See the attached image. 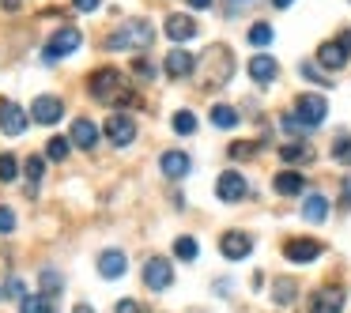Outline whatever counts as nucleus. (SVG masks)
Wrapping results in <instances>:
<instances>
[{
	"instance_id": "obj_5",
	"label": "nucleus",
	"mask_w": 351,
	"mask_h": 313,
	"mask_svg": "<svg viewBox=\"0 0 351 313\" xmlns=\"http://www.w3.org/2000/svg\"><path fill=\"white\" fill-rule=\"evenodd\" d=\"M325 114H328V106H325L321 95H298L295 99V117L306 125V129H317V125L325 121Z\"/></svg>"
},
{
	"instance_id": "obj_37",
	"label": "nucleus",
	"mask_w": 351,
	"mask_h": 313,
	"mask_svg": "<svg viewBox=\"0 0 351 313\" xmlns=\"http://www.w3.org/2000/svg\"><path fill=\"white\" fill-rule=\"evenodd\" d=\"M132 72H136L140 79H155V64L147 61V57H136V61H132Z\"/></svg>"
},
{
	"instance_id": "obj_16",
	"label": "nucleus",
	"mask_w": 351,
	"mask_h": 313,
	"mask_svg": "<svg viewBox=\"0 0 351 313\" xmlns=\"http://www.w3.org/2000/svg\"><path fill=\"white\" fill-rule=\"evenodd\" d=\"M159 170H162V177H170V181H178V177H185L193 170V162H189V155L185 151H167L159 159Z\"/></svg>"
},
{
	"instance_id": "obj_17",
	"label": "nucleus",
	"mask_w": 351,
	"mask_h": 313,
	"mask_svg": "<svg viewBox=\"0 0 351 313\" xmlns=\"http://www.w3.org/2000/svg\"><path fill=\"white\" fill-rule=\"evenodd\" d=\"M317 64H321V68H328V72L343 68V64H348V49H343L340 42H321V46H317Z\"/></svg>"
},
{
	"instance_id": "obj_43",
	"label": "nucleus",
	"mask_w": 351,
	"mask_h": 313,
	"mask_svg": "<svg viewBox=\"0 0 351 313\" xmlns=\"http://www.w3.org/2000/svg\"><path fill=\"white\" fill-rule=\"evenodd\" d=\"M189 8H212V0H189Z\"/></svg>"
},
{
	"instance_id": "obj_36",
	"label": "nucleus",
	"mask_w": 351,
	"mask_h": 313,
	"mask_svg": "<svg viewBox=\"0 0 351 313\" xmlns=\"http://www.w3.org/2000/svg\"><path fill=\"white\" fill-rule=\"evenodd\" d=\"M298 72H302L306 79H313V84H321V87H328V76H321V68L317 64H310V61H302L298 64Z\"/></svg>"
},
{
	"instance_id": "obj_22",
	"label": "nucleus",
	"mask_w": 351,
	"mask_h": 313,
	"mask_svg": "<svg viewBox=\"0 0 351 313\" xmlns=\"http://www.w3.org/2000/svg\"><path fill=\"white\" fill-rule=\"evenodd\" d=\"M328 215V200L321 197V192H310V197L302 200V219L306 223H325Z\"/></svg>"
},
{
	"instance_id": "obj_28",
	"label": "nucleus",
	"mask_w": 351,
	"mask_h": 313,
	"mask_svg": "<svg viewBox=\"0 0 351 313\" xmlns=\"http://www.w3.org/2000/svg\"><path fill=\"white\" fill-rule=\"evenodd\" d=\"M212 125H215V129H234L238 114L230 106H212Z\"/></svg>"
},
{
	"instance_id": "obj_41",
	"label": "nucleus",
	"mask_w": 351,
	"mask_h": 313,
	"mask_svg": "<svg viewBox=\"0 0 351 313\" xmlns=\"http://www.w3.org/2000/svg\"><path fill=\"white\" fill-rule=\"evenodd\" d=\"M99 4H102V0H72V8H76V12H95Z\"/></svg>"
},
{
	"instance_id": "obj_23",
	"label": "nucleus",
	"mask_w": 351,
	"mask_h": 313,
	"mask_svg": "<svg viewBox=\"0 0 351 313\" xmlns=\"http://www.w3.org/2000/svg\"><path fill=\"white\" fill-rule=\"evenodd\" d=\"M280 159H283V162H310L313 151H310L306 144H283V147H280Z\"/></svg>"
},
{
	"instance_id": "obj_27",
	"label": "nucleus",
	"mask_w": 351,
	"mask_h": 313,
	"mask_svg": "<svg viewBox=\"0 0 351 313\" xmlns=\"http://www.w3.org/2000/svg\"><path fill=\"white\" fill-rule=\"evenodd\" d=\"M19 313H53V302H49L46 295L23 298V302H19Z\"/></svg>"
},
{
	"instance_id": "obj_11",
	"label": "nucleus",
	"mask_w": 351,
	"mask_h": 313,
	"mask_svg": "<svg viewBox=\"0 0 351 313\" xmlns=\"http://www.w3.org/2000/svg\"><path fill=\"white\" fill-rule=\"evenodd\" d=\"M27 129V114L12 99H0V132L4 136H19Z\"/></svg>"
},
{
	"instance_id": "obj_24",
	"label": "nucleus",
	"mask_w": 351,
	"mask_h": 313,
	"mask_svg": "<svg viewBox=\"0 0 351 313\" xmlns=\"http://www.w3.org/2000/svg\"><path fill=\"white\" fill-rule=\"evenodd\" d=\"M38 283H42V295L46 298H53V295H61V287H64V279L53 272V268H42V275H38Z\"/></svg>"
},
{
	"instance_id": "obj_47",
	"label": "nucleus",
	"mask_w": 351,
	"mask_h": 313,
	"mask_svg": "<svg viewBox=\"0 0 351 313\" xmlns=\"http://www.w3.org/2000/svg\"><path fill=\"white\" fill-rule=\"evenodd\" d=\"M276 8H291V0H272Z\"/></svg>"
},
{
	"instance_id": "obj_40",
	"label": "nucleus",
	"mask_w": 351,
	"mask_h": 313,
	"mask_svg": "<svg viewBox=\"0 0 351 313\" xmlns=\"http://www.w3.org/2000/svg\"><path fill=\"white\" fill-rule=\"evenodd\" d=\"M114 313H140V305L132 302V298H121V302L114 305Z\"/></svg>"
},
{
	"instance_id": "obj_38",
	"label": "nucleus",
	"mask_w": 351,
	"mask_h": 313,
	"mask_svg": "<svg viewBox=\"0 0 351 313\" xmlns=\"http://www.w3.org/2000/svg\"><path fill=\"white\" fill-rule=\"evenodd\" d=\"M16 230V215H12V208L0 204V234H12Z\"/></svg>"
},
{
	"instance_id": "obj_3",
	"label": "nucleus",
	"mask_w": 351,
	"mask_h": 313,
	"mask_svg": "<svg viewBox=\"0 0 351 313\" xmlns=\"http://www.w3.org/2000/svg\"><path fill=\"white\" fill-rule=\"evenodd\" d=\"M234 76V57L227 46H212L204 53V84L208 87H227V79Z\"/></svg>"
},
{
	"instance_id": "obj_20",
	"label": "nucleus",
	"mask_w": 351,
	"mask_h": 313,
	"mask_svg": "<svg viewBox=\"0 0 351 313\" xmlns=\"http://www.w3.org/2000/svg\"><path fill=\"white\" fill-rule=\"evenodd\" d=\"M272 189L280 192V197H298V192L306 189V177L298 174V170H280V174L272 177Z\"/></svg>"
},
{
	"instance_id": "obj_26",
	"label": "nucleus",
	"mask_w": 351,
	"mask_h": 313,
	"mask_svg": "<svg viewBox=\"0 0 351 313\" xmlns=\"http://www.w3.org/2000/svg\"><path fill=\"white\" fill-rule=\"evenodd\" d=\"M69 151H72V140H69V136H53V140L46 144V155H49L53 162H64V159H69Z\"/></svg>"
},
{
	"instance_id": "obj_45",
	"label": "nucleus",
	"mask_w": 351,
	"mask_h": 313,
	"mask_svg": "<svg viewBox=\"0 0 351 313\" xmlns=\"http://www.w3.org/2000/svg\"><path fill=\"white\" fill-rule=\"evenodd\" d=\"M340 46H343V49H348V53H351V31H348V34H343V38H340Z\"/></svg>"
},
{
	"instance_id": "obj_15",
	"label": "nucleus",
	"mask_w": 351,
	"mask_h": 313,
	"mask_svg": "<svg viewBox=\"0 0 351 313\" xmlns=\"http://www.w3.org/2000/svg\"><path fill=\"white\" fill-rule=\"evenodd\" d=\"M193 68H197V57H193V53H185V49H170V53H167V76L170 79L193 76Z\"/></svg>"
},
{
	"instance_id": "obj_30",
	"label": "nucleus",
	"mask_w": 351,
	"mask_h": 313,
	"mask_svg": "<svg viewBox=\"0 0 351 313\" xmlns=\"http://www.w3.org/2000/svg\"><path fill=\"white\" fill-rule=\"evenodd\" d=\"M23 170H27V181H31V192L38 189V181H42V170H46V162L38 159V155H31V159L23 162Z\"/></svg>"
},
{
	"instance_id": "obj_8",
	"label": "nucleus",
	"mask_w": 351,
	"mask_h": 313,
	"mask_svg": "<svg viewBox=\"0 0 351 313\" xmlns=\"http://www.w3.org/2000/svg\"><path fill=\"white\" fill-rule=\"evenodd\" d=\"M283 257H287L291 264H310V260L321 257V242H313V238H291V242L283 245Z\"/></svg>"
},
{
	"instance_id": "obj_4",
	"label": "nucleus",
	"mask_w": 351,
	"mask_h": 313,
	"mask_svg": "<svg viewBox=\"0 0 351 313\" xmlns=\"http://www.w3.org/2000/svg\"><path fill=\"white\" fill-rule=\"evenodd\" d=\"M76 49H80V31H76V27H61V31L46 42V53H42V57H46L49 64H57L61 57L76 53Z\"/></svg>"
},
{
	"instance_id": "obj_44",
	"label": "nucleus",
	"mask_w": 351,
	"mask_h": 313,
	"mask_svg": "<svg viewBox=\"0 0 351 313\" xmlns=\"http://www.w3.org/2000/svg\"><path fill=\"white\" fill-rule=\"evenodd\" d=\"M0 4H4L8 12H16V8H19V0H0Z\"/></svg>"
},
{
	"instance_id": "obj_46",
	"label": "nucleus",
	"mask_w": 351,
	"mask_h": 313,
	"mask_svg": "<svg viewBox=\"0 0 351 313\" xmlns=\"http://www.w3.org/2000/svg\"><path fill=\"white\" fill-rule=\"evenodd\" d=\"M72 313H95V310H91V305H87V302H80V305H76V310H72Z\"/></svg>"
},
{
	"instance_id": "obj_42",
	"label": "nucleus",
	"mask_w": 351,
	"mask_h": 313,
	"mask_svg": "<svg viewBox=\"0 0 351 313\" xmlns=\"http://www.w3.org/2000/svg\"><path fill=\"white\" fill-rule=\"evenodd\" d=\"M8 295L23 302V298H27V295H23V283H19V279H8Z\"/></svg>"
},
{
	"instance_id": "obj_25",
	"label": "nucleus",
	"mask_w": 351,
	"mask_h": 313,
	"mask_svg": "<svg viewBox=\"0 0 351 313\" xmlns=\"http://www.w3.org/2000/svg\"><path fill=\"white\" fill-rule=\"evenodd\" d=\"M272 295H276V302H280V305H287V302H295L298 283H295V279H276V283H272Z\"/></svg>"
},
{
	"instance_id": "obj_31",
	"label": "nucleus",
	"mask_w": 351,
	"mask_h": 313,
	"mask_svg": "<svg viewBox=\"0 0 351 313\" xmlns=\"http://www.w3.org/2000/svg\"><path fill=\"white\" fill-rule=\"evenodd\" d=\"M197 242H193V238L189 234H182V238H178V242H174V257H182V260H197Z\"/></svg>"
},
{
	"instance_id": "obj_18",
	"label": "nucleus",
	"mask_w": 351,
	"mask_h": 313,
	"mask_svg": "<svg viewBox=\"0 0 351 313\" xmlns=\"http://www.w3.org/2000/svg\"><path fill=\"white\" fill-rule=\"evenodd\" d=\"M72 147H84V151H91L95 144H99V129H95V121H87V117H76L72 121Z\"/></svg>"
},
{
	"instance_id": "obj_33",
	"label": "nucleus",
	"mask_w": 351,
	"mask_h": 313,
	"mask_svg": "<svg viewBox=\"0 0 351 313\" xmlns=\"http://www.w3.org/2000/svg\"><path fill=\"white\" fill-rule=\"evenodd\" d=\"M245 38H250V46H268V42H272V27H268V23H253Z\"/></svg>"
},
{
	"instance_id": "obj_7",
	"label": "nucleus",
	"mask_w": 351,
	"mask_h": 313,
	"mask_svg": "<svg viewBox=\"0 0 351 313\" xmlns=\"http://www.w3.org/2000/svg\"><path fill=\"white\" fill-rule=\"evenodd\" d=\"M31 117L38 125H53L64 117V102L57 99V95H38V99L31 102Z\"/></svg>"
},
{
	"instance_id": "obj_1",
	"label": "nucleus",
	"mask_w": 351,
	"mask_h": 313,
	"mask_svg": "<svg viewBox=\"0 0 351 313\" xmlns=\"http://www.w3.org/2000/svg\"><path fill=\"white\" fill-rule=\"evenodd\" d=\"M87 91H91V99L99 102V106H125V102H132V91L129 84H125V76L117 68H99L87 76Z\"/></svg>"
},
{
	"instance_id": "obj_35",
	"label": "nucleus",
	"mask_w": 351,
	"mask_h": 313,
	"mask_svg": "<svg viewBox=\"0 0 351 313\" xmlns=\"http://www.w3.org/2000/svg\"><path fill=\"white\" fill-rule=\"evenodd\" d=\"M16 155H8V151H4V155H0V181H16Z\"/></svg>"
},
{
	"instance_id": "obj_6",
	"label": "nucleus",
	"mask_w": 351,
	"mask_h": 313,
	"mask_svg": "<svg viewBox=\"0 0 351 313\" xmlns=\"http://www.w3.org/2000/svg\"><path fill=\"white\" fill-rule=\"evenodd\" d=\"M245 192H250V181H245L238 170H223L219 181H215V197L227 200V204H234V200H242Z\"/></svg>"
},
{
	"instance_id": "obj_21",
	"label": "nucleus",
	"mask_w": 351,
	"mask_h": 313,
	"mask_svg": "<svg viewBox=\"0 0 351 313\" xmlns=\"http://www.w3.org/2000/svg\"><path fill=\"white\" fill-rule=\"evenodd\" d=\"M197 31H200V27L193 23L189 16H170V19H167V34H170L174 42H189V38H197Z\"/></svg>"
},
{
	"instance_id": "obj_10",
	"label": "nucleus",
	"mask_w": 351,
	"mask_h": 313,
	"mask_svg": "<svg viewBox=\"0 0 351 313\" xmlns=\"http://www.w3.org/2000/svg\"><path fill=\"white\" fill-rule=\"evenodd\" d=\"M144 283L152 290H167L170 283H174V268H170V260H162V257H152L144 264Z\"/></svg>"
},
{
	"instance_id": "obj_2",
	"label": "nucleus",
	"mask_w": 351,
	"mask_h": 313,
	"mask_svg": "<svg viewBox=\"0 0 351 313\" xmlns=\"http://www.w3.org/2000/svg\"><path fill=\"white\" fill-rule=\"evenodd\" d=\"M155 42V31L152 23H144V19H132V23L117 27L114 34L106 38V49H152Z\"/></svg>"
},
{
	"instance_id": "obj_19",
	"label": "nucleus",
	"mask_w": 351,
	"mask_h": 313,
	"mask_svg": "<svg viewBox=\"0 0 351 313\" xmlns=\"http://www.w3.org/2000/svg\"><path fill=\"white\" fill-rule=\"evenodd\" d=\"M125 268H129V257H125L121 249H106L99 257V275L102 279H117V275H125Z\"/></svg>"
},
{
	"instance_id": "obj_32",
	"label": "nucleus",
	"mask_w": 351,
	"mask_h": 313,
	"mask_svg": "<svg viewBox=\"0 0 351 313\" xmlns=\"http://www.w3.org/2000/svg\"><path fill=\"white\" fill-rule=\"evenodd\" d=\"M332 159L340 162V166H351V136H336V144H332Z\"/></svg>"
},
{
	"instance_id": "obj_9",
	"label": "nucleus",
	"mask_w": 351,
	"mask_h": 313,
	"mask_svg": "<svg viewBox=\"0 0 351 313\" xmlns=\"http://www.w3.org/2000/svg\"><path fill=\"white\" fill-rule=\"evenodd\" d=\"M106 136H110V144H114V147L132 144V140H136V121H132V117H125V114L106 117Z\"/></svg>"
},
{
	"instance_id": "obj_12",
	"label": "nucleus",
	"mask_w": 351,
	"mask_h": 313,
	"mask_svg": "<svg viewBox=\"0 0 351 313\" xmlns=\"http://www.w3.org/2000/svg\"><path fill=\"white\" fill-rule=\"evenodd\" d=\"M219 253H223L227 260H242V257H250V253H253L250 234H242V230H227V234L219 238Z\"/></svg>"
},
{
	"instance_id": "obj_29",
	"label": "nucleus",
	"mask_w": 351,
	"mask_h": 313,
	"mask_svg": "<svg viewBox=\"0 0 351 313\" xmlns=\"http://www.w3.org/2000/svg\"><path fill=\"white\" fill-rule=\"evenodd\" d=\"M174 132H178V136H193V132H197V117H193L189 110L174 114Z\"/></svg>"
},
{
	"instance_id": "obj_39",
	"label": "nucleus",
	"mask_w": 351,
	"mask_h": 313,
	"mask_svg": "<svg viewBox=\"0 0 351 313\" xmlns=\"http://www.w3.org/2000/svg\"><path fill=\"white\" fill-rule=\"evenodd\" d=\"M340 208H348V212H351V174L343 177V185H340Z\"/></svg>"
},
{
	"instance_id": "obj_14",
	"label": "nucleus",
	"mask_w": 351,
	"mask_h": 313,
	"mask_svg": "<svg viewBox=\"0 0 351 313\" xmlns=\"http://www.w3.org/2000/svg\"><path fill=\"white\" fill-rule=\"evenodd\" d=\"M343 310V290L340 287H325L310 298V313H340Z\"/></svg>"
},
{
	"instance_id": "obj_13",
	"label": "nucleus",
	"mask_w": 351,
	"mask_h": 313,
	"mask_svg": "<svg viewBox=\"0 0 351 313\" xmlns=\"http://www.w3.org/2000/svg\"><path fill=\"white\" fill-rule=\"evenodd\" d=\"M280 76V64H276V57H268V53H257V57H250V79L253 84H272V79Z\"/></svg>"
},
{
	"instance_id": "obj_34",
	"label": "nucleus",
	"mask_w": 351,
	"mask_h": 313,
	"mask_svg": "<svg viewBox=\"0 0 351 313\" xmlns=\"http://www.w3.org/2000/svg\"><path fill=\"white\" fill-rule=\"evenodd\" d=\"M253 151H257V144H250V140H234V144H230L227 147V155H230V159H253Z\"/></svg>"
}]
</instances>
